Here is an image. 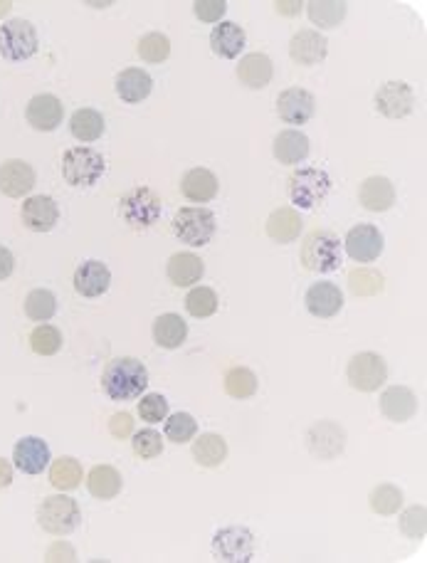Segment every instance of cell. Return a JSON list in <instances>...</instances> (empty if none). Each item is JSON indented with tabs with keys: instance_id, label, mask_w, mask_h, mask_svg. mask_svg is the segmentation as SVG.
<instances>
[{
	"instance_id": "cell-54",
	"label": "cell",
	"mask_w": 427,
	"mask_h": 563,
	"mask_svg": "<svg viewBox=\"0 0 427 563\" xmlns=\"http://www.w3.org/2000/svg\"><path fill=\"white\" fill-rule=\"evenodd\" d=\"M10 13V3H0V15Z\"/></svg>"
},
{
	"instance_id": "cell-18",
	"label": "cell",
	"mask_w": 427,
	"mask_h": 563,
	"mask_svg": "<svg viewBox=\"0 0 427 563\" xmlns=\"http://www.w3.org/2000/svg\"><path fill=\"white\" fill-rule=\"evenodd\" d=\"M50 460V447H47L45 440L35 438V435L18 440L13 447L15 467H18L20 472H25V475H42V470L50 465Z\"/></svg>"
},
{
	"instance_id": "cell-35",
	"label": "cell",
	"mask_w": 427,
	"mask_h": 563,
	"mask_svg": "<svg viewBox=\"0 0 427 563\" xmlns=\"http://www.w3.org/2000/svg\"><path fill=\"white\" fill-rule=\"evenodd\" d=\"M104 129H107V124H104V117L97 112V109H92V107L77 109V112L72 114V119H70L72 136H75L77 141H82V144H92V141L102 139Z\"/></svg>"
},
{
	"instance_id": "cell-9",
	"label": "cell",
	"mask_w": 427,
	"mask_h": 563,
	"mask_svg": "<svg viewBox=\"0 0 427 563\" xmlns=\"http://www.w3.org/2000/svg\"><path fill=\"white\" fill-rule=\"evenodd\" d=\"M213 554L225 563H250L255 559V536L245 526H225L215 534Z\"/></svg>"
},
{
	"instance_id": "cell-29",
	"label": "cell",
	"mask_w": 427,
	"mask_h": 563,
	"mask_svg": "<svg viewBox=\"0 0 427 563\" xmlns=\"http://www.w3.org/2000/svg\"><path fill=\"white\" fill-rule=\"evenodd\" d=\"M168 280L176 287H195L205 275V265L193 252H176L168 260Z\"/></svg>"
},
{
	"instance_id": "cell-38",
	"label": "cell",
	"mask_w": 427,
	"mask_h": 563,
	"mask_svg": "<svg viewBox=\"0 0 427 563\" xmlns=\"http://www.w3.org/2000/svg\"><path fill=\"white\" fill-rule=\"evenodd\" d=\"M371 509L381 517H395L403 509V489H398L395 484H378L368 497Z\"/></svg>"
},
{
	"instance_id": "cell-50",
	"label": "cell",
	"mask_w": 427,
	"mask_h": 563,
	"mask_svg": "<svg viewBox=\"0 0 427 563\" xmlns=\"http://www.w3.org/2000/svg\"><path fill=\"white\" fill-rule=\"evenodd\" d=\"M13 270H15V257H13V252H10L8 247L0 245V282L8 280V277L13 275Z\"/></svg>"
},
{
	"instance_id": "cell-12",
	"label": "cell",
	"mask_w": 427,
	"mask_h": 563,
	"mask_svg": "<svg viewBox=\"0 0 427 563\" xmlns=\"http://www.w3.org/2000/svg\"><path fill=\"white\" fill-rule=\"evenodd\" d=\"M373 102H376V109L383 114V117L403 119L415 109V94L413 89H410V84L393 80L378 89Z\"/></svg>"
},
{
	"instance_id": "cell-53",
	"label": "cell",
	"mask_w": 427,
	"mask_h": 563,
	"mask_svg": "<svg viewBox=\"0 0 427 563\" xmlns=\"http://www.w3.org/2000/svg\"><path fill=\"white\" fill-rule=\"evenodd\" d=\"M10 484H13V467L8 460L0 457V489H8Z\"/></svg>"
},
{
	"instance_id": "cell-48",
	"label": "cell",
	"mask_w": 427,
	"mask_h": 563,
	"mask_svg": "<svg viewBox=\"0 0 427 563\" xmlns=\"http://www.w3.org/2000/svg\"><path fill=\"white\" fill-rule=\"evenodd\" d=\"M193 13L203 23H223V15L228 13V3L225 0H195Z\"/></svg>"
},
{
	"instance_id": "cell-4",
	"label": "cell",
	"mask_w": 427,
	"mask_h": 563,
	"mask_svg": "<svg viewBox=\"0 0 427 563\" xmlns=\"http://www.w3.org/2000/svg\"><path fill=\"white\" fill-rule=\"evenodd\" d=\"M173 235L178 240L186 242L188 247H205L213 240L215 230H218V218H215L213 210L203 208H181L173 215Z\"/></svg>"
},
{
	"instance_id": "cell-19",
	"label": "cell",
	"mask_w": 427,
	"mask_h": 563,
	"mask_svg": "<svg viewBox=\"0 0 427 563\" xmlns=\"http://www.w3.org/2000/svg\"><path fill=\"white\" fill-rule=\"evenodd\" d=\"M20 218H23L25 228L33 233H50L60 220V208L50 196H33L23 203Z\"/></svg>"
},
{
	"instance_id": "cell-44",
	"label": "cell",
	"mask_w": 427,
	"mask_h": 563,
	"mask_svg": "<svg viewBox=\"0 0 427 563\" xmlns=\"http://www.w3.org/2000/svg\"><path fill=\"white\" fill-rule=\"evenodd\" d=\"M131 447H134V452L141 457V460H154V457L163 455V438L154 428H146L134 435Z\"/></svg>"
},
{
	"instance_id": "cell-45",
	"label": "cell",
	"mask_w": 427,
	"mask_h": 563,
	"mask_svg": "<svg viewBox=\"0 0 427 563\" xmlns=\"http://www.w3.org/2000/svg\"><path fill=\"white\" fill-rule=\"evenodd\" d=\"M400 531H403L408 539H425L427 531V509L425 507H410L400 514Z\"/></svg>"
},
{
	"instance_id": "cell-49",
	"label": "cell",
	"mask_w": 427,
	"mask_h": 563,
	"mask_svg": "<svg viewBox=\"0 0 427 563\" xmlns=\"http://www.w3.org/2000/svg\"><path fill=\"white\" fill-rule=\"evenodd\" d=\"M109 433H112L117 440H126L131 433H134V418H131L129 413L112 415V420H109Z\"/></svg>"
},
{
	"instance_id": "cell-23",
	"label": "cell",
	"mask_w": 427,
	"mask_h": 563,
	"mask_svg": "<svg viewBox=\"0 0 427 563\" xmlns=\"http://www.w3.org/2000/svg\"><path fill=\"white\" fill-rule=\"evenodd\" d=\"M358 201L371 213H386L395 205V186L386 176H371L358 188Z\"/></svg>"
},
{
	"instance_id": "cell-25",
	"label": "cell",
	"mask_w": 427,
	"mask_h": 563,
	"mask_svg": "<svg viewBox=\"0 0 427 563\" xmlns=\"http://www.w3.org/2000/svg\"><path fill=\"white\" fill-rule=\"evenodd\" d=\"M274 67L265 52H250L237 65V80L247 89H265L272 82Z\"/></svg>"
},
{
	"instance_id": "cell-51",
	"label": "cell",
	"mask_w": 427,
	"mask_h": 563,
	"mask_svg": "<svg viewBox=\"0 0 427 563\" xmlns=\"http://www.w3.org/2000/svg\"><path fill=\"white\" fill-rule=\"evenodd\" d=\"M57 556H65L62 561H75V551H72L70 544H55L50 551H47V561H60Z\"/></svg>"
},
{
	"instance_id": "cell-37",
	"label": "cell",
	"mask_w": 427,
	"mask_h": 563,
	"mask_svg": "<svg viewBox=\"0 0 427 563\" xmlns=\"http://www.w3.org/2000/svg\"><path fill=\"white\" fill-rule=\"evenodd\" d=\"M82 465L75 457H60V460L52 462L50 467V482L52 487L60 489V492H72L82 482Z\"/></svg>"
},
{
	"instance_id": "cell-3",
	"label": "cell",
	"mask_w": 427,
	"mask_h": 563,
	"mask_svg": "<svg viewBox=\"0 0 427 563\" xmlns=\"http://www.w3.org/2000/svg\"><path fill=\"white\" fill-rule=\"evenodd\" d=\"M302 265L309 272L329 275L341 265V242L329 230H311L302 242Z\"/></svg>"
},
{
	"instance_id": "cell-47",
	"label": "cell",
	"mask_w": 427,
	"mask_h": 563,
	"mask_svg": "<svg viewBox=\"0 0 427 563\" xmlns=\"http://www.w3.org/2000/svg\"><path fill=\"white\" fill-rule=\"evenodd\" d=\"M139 415L141 420H146L149 425L161 423L168 415V401L161 393H149V396H141L139 401Z\"/></svg>"
},
{
	"instance_id": "cell-43",
	"label": "cell",
	"mask_w": 427,
	"mask_h": 563,
	"mask_svg": "<svg viewBox=\"0 0 427 563\" xmlns=\"http://www.w3.org/2000/svg\"><path fill=\"white\" fill-rule=\"evenodd\" d=\"M30 346L38 356H55L62 349V334L57 326L40 324L35 326V331L30 334Z\"/></svg>"
},
{
	"instance_id": "cell-6",
	"label": "cell",
	"mask_w": 427,
	"mask_h": 563,
	"mask_svg": "<svg viewBox=\"0 0 427 563\" xmlns=\"http://www.w3.org/2000/svg\"><path fill=\"white\" fill-rule=\"evenodd\" d=\"M104 168H107L104 156L89 146H75L62 156V176L75 188L94 186L102 178Z\"/></svg>"
},
{
	"instance_id": "cell-17",
	"label": "cell",
	"mask_w": 427,
	"mask_h": 563,
	"mask_svg": "<svg viewBox=\"0 0 427 563\" xmlns=\"http://www.w3.org/2000/svg\"><path fill=\"white\" fill-rule=\"evenodd\" d=\"M65 117V107L55 94H35L25 109V119L35 131H55Z\"/></svg>"
},
{
	"instance_id": "cell-7",
	"label": "cell",
	"mask_w": 427,
	"mask_h": 563,
	"mask_svg": "<svg viewBox=\"0 0 427 563\" xmlns=\"http://www.w3.org/2000/svg\"><path fill=\"white\" fill-rule=\"evenodd\" d=\"M38 30L23 18H13L0 25V55L8 62H25L38 52Z\"/></svg>"
},
{
	"instance_id": "cell-11",
	"label": "cell",
	"mask_w": 427,
	"mask_h": 563,
	"mask_svg": "<svg viewBox=\"0 0 427 563\" xmlns=\"http://www.w3.org/2000/svg\"><path fill=\"white\" fill-rule=\"evenodd\" d=\"M383 247H386L383 233L368 223L351 228L344 238V250L353 262H376L383 255Z\"/></svg>"
},
{
	"instance_id": "cell-41",
	"label": "cell",
	"mask_w": 427,
	"mask_h": 563,
	"mask_svg": "<svg viewBox=\"0 0 427 563\" xmlns=\"http://www.w3.org/2000/svg\"><path fill=\"white\" fill-rule=\"evenodd\" d=\"M188 314L195 319H208L218 312V294L210 287H193L186 297Z\"/></svg>"
},
{
	"instance_id": "cell-33",
	"label": "cell",
	"mask_w": 427,
	"mask_h": 563,
	"mask_svg": "<svg viewBox=\"0 0 427 563\" xmlns=\"http://www.w3.org/2000/svg\"><path fill=\"white\" fill-rule=\"evenodd\" d=\"M307 5V15L311 23L319 30H331L339 28L344 23L346 13H349V5L344 0H311Z\"/></svg>"
},
{
	"instance_id": "cell-42",
	"label": "cell",
	"mask_w": 427,
	"mask_h": 563,
	"mask_svg": "<svg viewBox=\"0 0 427 563\" xmlns=\"http://www.w3.org/2000/svg\"><path fill=\"white\" fill-rule=\"evenodd\" d=\"M136 52H139L141 60L149 62V65H158V62L168 60V55H171V40L163 33H149L139 40Z\"/></svg>"
},
{
	"instance_id": "cell-22",
	"label": "cell",
	"mask_w": 427,
	"mask_h": 563,
	"mask_svg": "<svg viewBox=\"0 0 427 563\" xmlns=\"http://www.w3.org/2000/svg\"><path fill=\"white\" fill-rule=\"evenodd\" d=\"M109 284H112V272H109V267L104 265V262L87 260L77 267L75 289L77 294H82V297L87 299L102 297V294L109 289Z\"/></svg>"
},
{
	"instance_id": "cell-8",
	"label": "cell",
	"mask_w": 427,
	"mask_h": 563,
	"mask_svg": "<svg viewBox=\"0 0 427 563\" xmlns=\"http://www.w3.org/2000/svg\"><path fill=\"white\" fill-rule=\"evenodd\" d=\"M346 378H349L351 388H356V391L376 393L388 381V363L383 356L373 354V351H363V354H356L349 361Z\"/></svg>"
},
{
	"instance_id": "cell-36",
	"label": "cell",
	"mask_w": 427,
	"mask_h": 563,
	"mask_svg": "<svg viewBox=\"0 0 427 563\" xmlns=\"http://www.w3.org/2000/svg\"><path fill=\"white\" fill-rule=\"evenodd\" d=\"M225 393L235 401H247L257 393V376L245 366H235L225 373Z\"/></svg>"
},
{
	"instance_id": "cell-5",
	"label": "cell",
	"mask_w": 427,
	"mask_h": 563,
	"mask_svg": "<svg viewBox=\"0 0 427 563\" xmlns=\"http://www.w3.org/2000/svg\"><path fill=\"white\" fill-rule=\"evenodd\" d=\"M38 524L42 531L52 536H70L82 524V509H79L77 499L55 494L38 507Z\"/></svg>"
},
{
	"instance_id": "cell-40",
	"label": "cell",
	"mask_w": 427,
	"mask_h": 563,
	"mask_svg": "<svg viewBox=\"0 0 427 563\" xmlns=\"http://www.w3.org/2000/svg\"><path fill=\"white\" fill-rule=\"evenodd\" d=\"M166 440L176 445H186L198 435V423L191 413H173L166 415V425H163Z\"/></svg>"
},
{
	"instance_id": "cell-30",
	"label": "cell",
	"mask_w": 427,
	"mask_h": 563,
	"mask_svg": "<svg viewBox=\"0 0 427 563\" xmlns=\"http://www.w3.org/2000/svg\"><path fill=\"white\" fill-rule=\"evenodd\" d=\"M245 42V30L237 23H230V20H223L220 25H215L213 33H210V47H213L215 55L225 57V60H235L245 50Z\"/></svg>"
},
{
	"instance_id": "cell-26",
	"label": "cell",
	"mask_w": 427,
	"mask_h": 563,
	"mask_svg": "<svg viewBox=\"0 0 427 563\" xmlns=\"http://www.w3.org/2000/svg\"><path fill=\"white\" fill-rule=\"evenodd\" d=\"M220 191V183L213 171L208 168H191L181 178V193L191 203H210Z\"/></svg>"
},
{
	"instance_id": "cell-10",
	"label": "cell",
	"mask_w": 427,
	"mask_h": 563,
	"mask_svg": "<svg viewBox=\"0 0 427 563\" xmlns=\"http://www.w3.org/2000/svg\"><path fill=\"white\" fill-rule=\"evenodd\" d=\"M161 198L151 188L139 186L121 198V215L131 228H151L161 218Z\"/></svg>"
},
{
	"instance_id": "cell-34",
	"label": "cell",
	"mask_w": 427,
	"mask_h": 563,
	"mask_svg": "<svg viewBox=\"0 0 427 563\" xmlns=\"http://www.w3.org/2000/svg\"><path fill=\"white\" fill-rule=\"evenodd\" d=\"M121 487H124V480H121L119 470H114L112 465H97L87 475L89 494L102 499V502H109V499L117 497Z\"/></svg>"
},
{
	"instance_id": "cell-24",
	"label": "cell",
	"mask_w": 427,
	"mask_h": 563,
	"mask_svg": "<svg viewBox=\"0 0 427 563\" xmlns=\"http://www.w3.org/2000/svg\"><path fill=\"white\" fill-rule=\"evenodd\" d=\"M274 159L279 163H287V166H297V163L307 161L311 146H309V136L302 134L299 129H287L279 131L274 136Z\"/></svg>"
},
{
	"instance_id": "cell-14",
	"label": "cell",
	"mask_w": 427,
	"mask_h": 563,
	"mask_svg": "<svg viewBox=\"0 0 427 563\" xmlns=\"http://www.w3.org/2000/svg\"><path fill=\"white\" fill-rule=\"evenodd\" d=\"M304 304L311 317L331 319L344 309V292L334 282H316L304 294Z\"/></svg>"
},
{
	"instance_id": "cell-31",
	"label": "cell",
	"mask_w": 427,
	"mask_h": 563,
	"mask_svg": "<svg viewBox=\"0 0 427 563\" xmlns=\"http://www.w3.org/2000/svg\"><path fill=\"white\" fill-rule=\"evenodd\" d=\"M188 339L186 319L178 314H161L154 322V341L161 349H181L183 341Z\"/></svg>"
},
{
	"instance_id": "cell-52",
	"label": "cell",
	"mask_w": 427,
	"mask_h": 563,
	"mask_svg": "<svg viewBox=\"0 0 427 563\" xmlns=\"http://www.w3.org/2000/svg\"><path fill=\"white\" fill-rule=\"evenodd\" d=\"M274 8H277V13L279 15H299L302 13V8H304V3H299V0H279V3H274Z\"/></svg>"
},
{
	"instance_id": "cell-27",
	"label": "cell",
	"mask_w": 427,
	"mask_h": 563,
	"mask_svg": "<svg viewBox=\"0 0 427 563\" xmlns=\"http://www.w3.org/2000/svg\"><path fill=\"white\" fill-rule=\"evenodd\" d=\"M304 228V220L299 218V210L297 208H277L274 213L267 218V235L270 240L279 242V245H287V242H294L302 235Z\"/></svg>"
},
{
	"instance_id": "cell-46",
	"label": "cell",
	"mask_w": 427,
	"mask_h": 563,
	"mask_svg": "<svg viewBox=\"0 0 427 563\" xmlns=\"http://www.w3.org/2000/svg\"><path fill=\"white\" fill-rule=\"evenodd\" d=\"M349 284L353 294H361V297H371V294L383 292V275L373 270H353L349 275Z\"/></svg>"
},
{
	"instance_id": "cell-32",
	"label": "cell",
	"mask_w": 427,
	"mask_h": 563,
	"mask_svg": "<svg viewBox=\"0 0 427 563\" xmlns=\"http://www.w3.org/2000/svg\"><path fill=\"white\" fill-rule=\"evenodd\" d=\"M193 460L200 467H220L228 460V443L223 435L205 433L200 438H193Z\"/></svg>"
},
{
	"instance_id": "cell-16",
	"label": "cell",
	"mask_w": 427,
	"mask_h": 563,
	"mask_svg": "<svg viewBox=\"0 0 427 563\" xmlns=\"http://www.w3.org/2000/svg\"><path fill=\"white\" fill-rule=\"evenodd\" d=\"M35 188V168L23 159L0 163V193L8 198H23Z\"/></svg>"
},
{
	"instance_id": "cell-13",
	"label": "cell",
	"mask_w": 427,
	"mask_h": 563,
	"mask_svg": "<svg viewBox=\"0 0 427 563\" xmlns=\"http://www.w3.org/2000/svg\"><path fill=\"white\" fill-rule=\"evenodd\" d=\"M316 97L304 87H289L277 97V114L284 124L302 126L314 117Z\"/></svg>"
},
{
	"instance_id": "cell-15",
	"label": "cell",
	"mask_w": 427,
	"mask_h": 563,
	"mask_svg": "<svg viewBox=\"0 0 427 563\" xmlns=\"http://www.w3.org/2000/svg\"><path fill=\"white\" fill-rule=\"evenodd\" d=\"M326 52H329V40L314 28L299 30V33H294V38L289 40V55L302 67H314L319 65V62H324Z\"/></svg>"
},
{
	"instance_id": "cell-39",
	"label": "cell",
	"mask_w": 427,
	"mask_h": 563,
	"mask_svg": "<svg viewBox=\"0 0 427 563\" xmlns=\"http://www.w3.org/2000/svg\"><path fill=\"white\" fill-rule=\"evenodd\" d=\"M57 312V297L50 289H33V292L25 297V314H28L33 322H50Z\"/></svg>"
},
{
	"instance_id": "cell-28",
	"label": "cell",
	"mask_w": 427,
	"mask_h": 563,
	"mask_svg": "<svg viewBox=\"0 0 427 563\" xmlns=\"http://www.w3.org/2000/svg\"><path fill=\"white\" fill-rule=\"evenodd\" d=\"M154 89V80L146 70L141 67H126L124 72H119L117 77V94L121 102L126 104H139L144 102L146 97Z\"/></svg>"
},
{
	"instance_id": "cell-21",
	"label": "cell",
	"mask_w": 427,
	"mask_h": 563,
	"mask_svg": "<svg viewBox=\"0 0 427 563\" xmlns=\"http://www.w3.org/2000/svg\"><path fill=\"white\" fill-rule=\"evenodd\" d=\"M381 410L390 423H408L418 415V396L405 386H390L381 396Z\"/></svg>"
},
{
	"instance_id": "cell-20",
	"label": "cell",
	"mask_w": 427,
	"mask_h": 563,
	"mask_svg": "<svg viewBox=\"0 0 427 563\" xmlns=\"http://www.w3.org/2000/svg\"><path fill=\"white\" fill-rule=\"evenodd\" d=\"M309 450L321 460H334L344 452L346 433L336 423H316L307 435Z\"/></svg>"
},
{
	"instance_id": "cell-2",
	"label": "cell",
	"mask_w": 427,
	"mask_h": 563,
	"mask_svg": "<svg viewBox=\"0 0 427 563\" xmlns=\"http://www.w3.org/2000/svg\"><path fill=\"white\" fill-rule=\"evenodd\" d=\"M287 191H289V201L297 205V208L311 210L319 203H324L326 196L331 193V176L324 171V168H314V166L297 168V171L289 176Z\"/></svg>"
},
{
	"instance_id": "cell-1",
	"label": "cell",
	"mask_w": 427,
	"mask_h": 563,
	"mask_svg": "<svg viewBox=\"0 0 427 563\" xmlns=\"http://www.w3.org/2000/svg\"><path fill=\"white\" fill-rule=\"evenodd\" d=\"M102 388L112 401H136L149 388V371L144 361L134 356H121L107 363L102 373Z\"/></svg>"
}]
</instances>
